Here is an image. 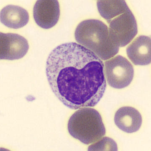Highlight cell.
<instances>
[{"label":"cell","instance_id":"obj_1","mask_svg":"<svg viewBox=\"0 0 151 151\" xmlns=\"http://www.w3.org/2000/svg\"><path fill=\"white\" fill-rule=\"evenodd\" d=\"M46 74L55 96L72 109L95 106L106 88L103 62L75 42L62 44L51 52Z\"/></svg>","mask_w":151,"mask_h":151},{"label":"cell","instance_id":"obj_2","mask_svg":"<svg viewBox=\"0 0 151 151\" xmlns=\"http://www.w3.org/2000/svg\"><path fill=\"white\" fill-rule=\"evenodd\" d=\"M76 41L105 61L118 54L119 47L110 37L108 26L97 19L85 20L81 22L75 31Z\"/></svg>","mask_w":151,"mask_h":151},{"label":"cell","instance_id":"obj_3","mask_svg":"<svg viewBox=\"0 0 151 151\" xmlns=\"http://www.w3.org/2000/svg\"><path fill=\"white\" fill-rule=\"evenodd\" d=\"M68 129L74 138L87 145L98 142L106 133L100 113L90 107L81 108L71 116Z\"/></svg>","mask_w":151,"mask_h":151},{"label":"cell","instance_id":"obj_4","mask_svg":"<svg viewBox=\"0 0 151 151\" xmlns=\"http://www.w3.org/2000/svg\"><path fill=\"white\" fill-rule=\"evenodd\" d=\"M107 21L109 24L111 39L119 47L130 43L138 33L137 21L129 7L124 12Z\"/></svg>","mask_w":151,"mask_h":151},{"label":"cell","instance_id":"obj_5","mask_svg":"<svg viewBox=\"0 0 151 151\" xmlns=\"http://www.w3.org/2000/svg\"><path fill=\"white\" fill-rule=\"evenodd\" d=\"M104 70L108 84L115 88L126 87L134 78L132 65L127 59L119 55L105 62Z\"/></svg>","mask_w":151,"mask_h":151},{"label":"cell","instance_id":"obj_6","mask_svg":"<svg viewBox=\"0 0 151 151\" xmlns=\"http://www.w3.org/2000/svg\"><path fill=\"white\" fill-rule=\"evenodd\" d=\"M26 39L17 34L0 33L1 60H19L23 58L28 51Z\"/></svg>","mask_w":151,"mask_h":151},{"label":"cell","instance_id":"obj_7","mask_svg":"<svg viewBox=\"0 0 151 151\" xmlns=\"http://www.w3.org/2000/svg\"><path fill=\"white\" fill-rule=\"evenodd\" d=\"M60 15L59 4L56 0H38L34 6V20L42 28L53 27L57 23Z\"/></svg>","mask_w":151,"mask_h":151},{"label":"cell","instance_id":"obj_8","mask_svg":"<svg viewBox=\"0 0 151 151\" xmlns=\"http://www.w3.org/2000/svg\"><path fill=\"white\" fill-rule=\"evenodd\" d=\"M151 38L140 36L135 39L126 49L128 58L136 65H147L151 61Z\"/></svg>","mask_w":151,"mask_h":151},{"label":"cell","instance_id":"obj_9","mask_svg":"<svg viewBox=\"0 0 151 151\" xmlns=\"http://www.w3.org/2000/svg\"><path fill=\"white\" fill-rule=\"evenodd\" d=\"M114 122L122 131L127 133H133L139 129L142 123V118L139 112L135 108L124 106L116 113Z\"/></svg>","mask_w":151,"mask_h":151},{"label":"cell","instance_id":"obj_10","mask_svg":"<svg viewBox=\"0 0 151 151\" xmlns=\"http://www.w3.org/2000/svg\"><path fill=\"white\" fill-rule=\"evenodd\" d=\"M29 18L26 10L19 6L12 5L3 8L0 14L1 22L11 29H18L25 27L28 23Z\"/></svg>","mask_w":151,"mask_h":151},{"label":"cell","instance_id":"obj_11","mask_svg":"<svg viewBox=\"0 0 151 151\" xmlns=\"http://www.w3.org/2000/svg\"><path fill=\"white\" fill-rule=\"evenodd\" d=\"M98 10L102 17L107 21L122 13L129 8L125 1H97Z\"/></svg>","mask_w":151,"mask_h":151},{"label":"cell","instance_id":"obj_12","mask_svg":"<svg viewBox=\"0 0 151 151\" xmlns=\"http://www.w3.org/2000/svg\"><path fill=\"white\" fill-rule=\"evenodd\" d=\"M89 151H118L117 145L113 139L104 137L90 146Z\"/></svg>","mask_w":151,"mask_h":151}]
</instances>
